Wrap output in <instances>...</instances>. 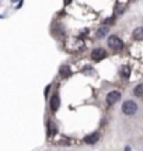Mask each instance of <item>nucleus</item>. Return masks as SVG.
I'll use <instances>...</instances> for the list:
<instances>
[{
	"label": "nucleus",
	"instance_id": "obj_1",
	"mask_svg": "<svg viewBox=\"0 0 143 151\" xmlns=\"http://www.w3.org/2000/svg\"><path fill=\"white\" fill-rule=\"evenodd\" d=\"M122 111L125 115H133V113H136L138 111V105L136 102H133V101H126V102H124L122 105Z\"/></svg>",
	"mask_w": 143,
	"mask_h": 151
},
{
	"label": "nucleus",
	"instance_id": "obj_2",
	"mask_svg": "<svg viewBox=\"0 0 143 151\" xmlns=\"http://www.w3.org/2000/svg\"><path fill=\"white\" fill-rule=\"evenodd\" d=\"M108 45H110V48L112 49V50H115V52L121 50L122 46H124L122 41L118 37H110L108 38Z\"/></svg>",
	"mask_w": 143,
	"mask_h": 151
},
{
	"label": "nucleus",
	"instance_id": "obj_3",
	"mask_svg": "<svg viewBox=\"0 0 143 151\" xmlns=\"http://www.w3.org/2000/svg\"><path fill=\"white\" fill-rule=\"evenodd\" d=\"M121 99V92L119 91H111L108 95H107V102L110 105H114L115 102H118Z\"/></svg>",
	"mask_w": 143,
	"mask_h": 151
},
{
	"label": "nucleus",
	"instance_id": "obj_4",
	"mask_svg": "<svg viewBox=\"0 0 143 151\" xmlns=\"http://www.w3.org/2000/svg\"><path fill=\"white\" fill-rule=\"evenodd\" d=\"M105 56H107V52H105L104 49H94L93 52H91V58H93V60H95V62H98V60L104 59Z\"/></svg>",
	"mask_w": 143,
	"mask_h": 151
},
{
	"label": "nucleus",
	"instance_id": "obj_5",
	"mask_svg": "<svg viewBox=\"0 0 143 151\" xmlns=\"http://www.w3.org/2000/svg\"><path fill=\"white\" fill-rule=\"evenodd\" d=\"M98 133H93L91 136H87V137H84V141L87 143V144H93V143H95V141L98 140Z\"/></svg>",
	"mask_w": 143,
	"mask_h": 151
},
{
	"label": "nucleus",
	"instance_id": "obj_6",
	"mask_svg": "<svg viewBox=\"0 0 143 151\" xmlns=\"http://www.w3.org/2000/svg\"><path fill=\"white\" fill-rule=\"evenodd\" d=\"M133 38L136 39V41H142L143 39V28H136L135 31H133Z\"/></svg>",
	"mask_w": 143,
	"mask_h": 151
},
{
	"label": "nucleus",
	"instance_id": "obj_7",
	"mask_svg": "<svg viewBox=\"0 0 143 151\" xmlns=\"http://www.w3.org/2000/svg\"><path fill=\"white\" fill-rule=\"evenodd\" d=\"M51 108H52L53 112L58 111V108H59V97H58V95H55V97L52 98V101H51Z\"/></svg>",
	"mask_w": 143,
	"mask_h": 151
},
{
	"label": "nucleus",
	"instance_id": "obj_8",
	"mask_svg": "<svg viewBox=\"0 0 143 151\" xmlns=\"http://www.w3.org/2000/svg\"><path fill=\"white\" fill-rule=\"evenodd\" d=\"M133 94H135L136 97H142V95H143V86H142V84H139V86H136V88H135V91H133Z\"/></svg>",
	"mask_w": 143,
	"mask_h": 151
},
{
	"label": "nucleus",
	"instance_id": "obj_9",
	"mask_svg": "<svg viewBox=\"0 0 143 151\" xmlns=\"http://www.w3.org/2000/svg\"><path fill=\"white\" fill-rule=\"evenodd\" d=\"M108 32V28H101V29H98V32H97V35H98V38H103L105 37V34Z\"/></svg>",
	"mask_w": 143,
	"mask_h": 151
},
{
	"label": "nucleus",
	"instance_id": "obj_10",
	"mask_svg": "<svg viewBox=\"0 0 143 151\" xmlns=\"http://www.w3.org/2000/svg\"><path fill=\"white\" fill-rule=\"evenodd\" d=\"M121 73H122V76H124V77H129V67H128V66H124Z\"/></svg>",
	"mask_w": 143,
	"mask_h": 151
},
{
	"label": "nucleus",
	"instance_id": "obj_11",
	"mask_svg": "<svg viewBox=\"0 0 143 151\" xmlns=\"http://www.w3.org/2000/svg\"><path fill=\"white\" fill-rule=\"evenodd\" d=\"M55 132H56V127H55V126H52V124H51V130H49V134H55Z\"/></svg>",
	"mask_w": 143,
	"mask_h": 151
}]
</instances>
